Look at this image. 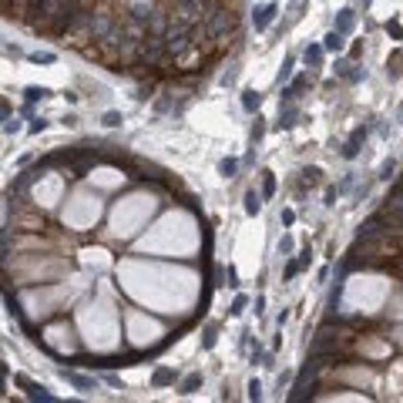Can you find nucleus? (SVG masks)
Instances as JSON below:
<instances>
[{
  "label": "nucleus",
  "mask_w": 403,
  "mask_h": 403,
  "mask_svg": "<svg viewBox=\"0 0 403 403\" xmlns=\"http://www.w3.org/2000/svg\"><path fill=\"white\" fill-rule=\"evenodd\" d=\"M390 235V215L387 212H376V215H370L366 222L360 225V239L363 242H380Z\"/></svg>",
  "instance_id": "f257e3e1"
},
{
  "label": "nucleus",
  "mask_w": 403,
  "mask_h": 403,
  "mask_svg": "<svg viewBox=\"0 0 403 403\" xmlns=\"http://www.w3.org/2000/svg\"><path fill=\"white\" fill-rule=\"evenodd\" d=\"M232 27H235V17L229 14L225 7H218L215 14H212L209 20H205V37H212V40H215V37H222V34H229Z\"/></svg>",
  "instance_id": "f03ea898"
},
{
  "label": "nucleus",
  "mask_w": 403,
  "mask_h": 403,
  "mask_svg": "<svg viewBox=\"0 0 403 403\" xmlns=\"http://www.w3.org/2000/svg\"><path fill=\"white\" fill-rule=\"evenodd\" d=\"M272 17H275V4H259V7L252 10V27H256V31H266V27L272 24Z\"/></svg>",
  "instance_id": "7ed1b4c3"
},
{
  "label": "nucleus",
  "mask_w": 403,
  "mask_h": 403,
  "mask_svg": "<svg viewBox=\"0 0 403 403\" xmlns=\"http://www.w3.org/2000/svg\"><path fill=\"white\" fill-rule=\"evenodd\" d=\"M363 141H366V128H363V124H356L353 135H349V141L343 145V158H356V155H360V148H363Z\"/></svg>",
  "instance_id": "20e7f679"
},
{
  "label": "nucleus",
  "mask_w": 403,
  "mask_h": 403,
  "mask_svg": "<svg viewBox=\"0 0 403 403\" xmlns=\"http://www.w3.org/2000/svg\"><path fill=\"white\" fill-rule=\"evenodd\" d=\"M17 387H24L31 400H44V403H54V396H51L47 390L40 387V383H31V380H27V376H17Z\"/></svg>",
  "instance_id": "39448f33"
},
{
  "label": "nucleus",
  "mask_w": 403,
  "mask_h": 403,
  "mask_svg": "<svg viewBox=\"0 0 403 403\" xmlns=\"http://www.w3.org/2000/svg\"><path fill=\"white\" fill-rule=\"evenodd\" d=\"M296 124H299V108L289 101V105L279 108V121H275V128H296Z\"/></svg>",
  "instance_id": "423d86ee"
},
{
  "label": "nucleus",
  "mask_w": 403,
  "mask_h": 403,
  "mask_svg": "<svg viewBox=\"0 0 403 403\" xmlns=\"http://www.w3.org/2000/svg\"><path fill=\"white\" fill-rule=\"evenodd\" d=\"M61 376H64L71 387H78V390H97V383L91 376H81V373H74V370H61Z\"/></svg>",
  "instance_id": "0eeeda50"
},
{
  "label": "nucleus",
  "mask_w": 403,
  "mask_h": 403,
  "mask_svg": "<svg viewBox=\"0 0 403 403\" xmlns=\"http://www.w3.org/2000/svg\"><path fill=\"white\" fill-rule=\"evenodd\" d=\"M171 383H175V370H171V366H158V370L152 373V387H155V390L171 387Z\"/></svg>",
  "instance_id": "6e6552de"
},
{
  "label": "nucleus",
  "mask_w": 403,
  "mask_h": 403,
  "mask_svg": "<svg viewBox=\"0 0 403 403\" xmlns=\"http://www.w3.org/2000/svg\"><path fill=\"white\" fill-rule=\"evenodd\" d=\"M353 27H356V14H353V7H343V10L336 14V31H339V34H349Z\"/></svg>",
  "instance_id": "1a4fd4ad"
},
{
  "label": "nucleus",
  "mask_w": 403,
  "mask_h": 403,
  "mask_svg": "<svg viewBox=\"0 0 403 403\" xmlns=\"http://www.w3.org/2000/svg\"><path fill=\"white\" fill-rule=\"evenodd\" d=\"M343 37H346V34H339L336 27H333V31L326 34V37H322V47H326V51H333V54H339V51L346 47V40H343Z\"/></svg>",
  "instance_id": "9d476101"
},
{
  "label": "nucleus",
  "mask_w": 403,
  "mask_h": 403,
  "mask_svg": "<svg viewBox=\"0 0 403 403\" xmlns=\"http://www.w3.org/2000/svg\"><path fill=\"white\" fill-rule=\"evenodd\" d=\"M259 105H262V94H259L256 88H249V91H242V108L249 114H256L259 111Z\"/></svg>",
  "instance_id": "9b49d317"
},
{
  "label": "nucleus",
  "mask_w": 403,
  "mask_h": 403,
  "mask_svg": "<svg viewBox=\"0 0 403 403\" xmlns=\"http://www.w3.org/2000/svg\"><path fill=\"white\" fill-rule=\"evenodd\" d=\"M259 209H262V192L249 188L245 192V215H259Z\"/></svg>",
  "instance_id": "f8f14e48"
},
{
  "label": "nucleus",
  "mask_w": 403,
  "mask_h": 403,
  "mask_svg": "<svg viewBox=\"0 0 403 403\" xmlns=\"http://www.w3.org/2000/svg\"><path fill=\"white\" fill-rule=\"evenodd\" d=\"M322 44H313V47H306L303 51V61H306V67H319V61H322Z\"/></svg>",
  "instance_id": "ddd939ff"
},
{
  "label": "nucleus",
  "mask_w": 403,
  "mask_h": 403,
  "mask_svg": "<svg viewBox=\"0 0 403 403\" xmlns=\"http://www.w3.org/2000/svg\"><path fill=\"white\" fill-rule=\"evenodd\" d=\"M218 175L222 178H235L239 175V158H222L218 161Z\"/></svg>",
  "instance_id": "4468645a"
},
{
  "label": "nucleus",
  "mask_w": 403,
  "mask_h": 403,
  "mask_svg": "<svg viewBox=\"0 0 403 403\" xmlns=\"http://www.w3.org/2000/svg\"><path fill=\"white\" fill-rule=\"evenodd\" d=\"M165 31H168V24H165V14L152 10V17H148V34H165Z\"/></svg>",
  "instance_id": "2eb2a0df"
},
{
  "label": "nucleus",
  "mask_w": 403,
  "mask_h": 403,
  "mask_svg": "<svg viewBox=\"0 0 403 403\" xmlns=\"http://www.w3.org/2000/svg\"><path fill=\"white\" fill-rule=\"evenodd\" d=\"M198 387H202V373H188V376L182 380V387H178V393H195Z\"/></svg>",
  "instance_id": "dca6fc26"
},
{
  "label": "nucleus",
  "mask_w": 403,
  "mask_h": 403,
  "mask_svg": "<svg viewBox=\"0 0 403 403\" xmlns=\"http://www.w3.org/2000/svg\"><path fill=\"white\" fill-rule=\"evenodd\" d=\"M272 195H275V175L262 171V198H272Z\"/></svg>",
  "instance_id": "f3484780"
},
{
  "label": "nucleus",
  "mask_w": 403,
  "mask_h": 403,
  "mask_svg": "<svg viewBox=\"0 0 403 403\" xmlns=\"http://www.w3.org/2000/svg\"><path fill=\"white\" fill-rule=\"evenodd\" d=\"M299 175H303V185L313 188V185H319V175H322V171H319V168H303Z\"/></svg>",
  "instance_id": "a211bd4d"
},
{
  "label": "nucleus",
  "mask_w": 403,
  "mask_h": 403,
  "mask_svg": "<svg viewBox=\"0 0 403 403\" xmlns=\"http://www.w3.org/2000/svg\"><path fill=\"white\" fill-rule=\"evenodd\" d=\"M51 91L47 88H27L24 91V97H27V105H34V101H40V97H47Z\"/></svg>",
  "instance_id": "6ab92c4d"
},
{
  "label": "nucleus",
  "mask_w": 403,
  "mask_h": 403,
  "mask_svg": "<svg viewBox=\"0 0 403 403\" xmlns=\"http://www.w3.org/2000/svg\"><path fill=\"white\" fill-rule=\"evenodd\" d=\"M343 81H349V84H360V81H363V67L349 64V67H346V74H343Z\"/></svg>",
  "instance_id": "aec40b11"
},
{
  "label": "nucleus",
  "mask_w": 403,
  "mask_h": 403,
  "mask_svg": "<svg viewBox=\"0 0 403 403\" xmlns=\"http://www.w3.org/2000/svg\"><path fill=\"white\" fill-rule=\"evenodd\" d=\"M31 61H34V64H54L57 54H51V51H37V54H31Z\"/></svg>",
  "instance_id": "412c9836"
},
{
  "label": "nucleus",
  "mask_w": 403,
  "mask_h": 403,
  "mask_svg": "<svg viewBox=\"0 0 403 403\" xmlns=\"http://www.w3.org/2000/svg\"><path fill=\"white\" fill-rule=\"evenodd\" d=\"M292 67H296V57H286V61H282V67H279V84H282V81H289Z\"/></svg>",
  "instance_id": "4be33fe9"
},
{
  "label": "nucleus",
  "mask_w": 403,
  "mask_h": 403,
  "mask_svg": "<svg viewBox=\"0 0 403 403\" xmlns=\"http://www.w3.org/2000/svg\"><path fill=\"white\" fill-rule=\"evenodd\" d=\"M299 269H303V262H299V259H289V262H286V272H282V279H292Z\"/></svg>",
  "instance_id": "5701e85b"
},
{
  "label": "nucleus",
  "mask_w": 403,
  "mask_h": 403,
  "mask_svg": "<svg viewBox=\"0 0 403 403\" xmlns=\"http://www.w3.org/2000/svg\"><path fill=\"white\" fill-rule=\"evenodd\" d=\"M262 135H266V124H262V118H256V124H252V135H249V138H252V145H256Z\"/></svg>",
  "instance_id": "b1692460"
},
{
  "label": "nucleus",
  "mask_w": 403,
  "mask_h": 403,
  "mask_svg": "<svg viewBox=\"0 0 403 403\" xmlns=\"http://www.w3.org/2000/svg\"><path fill=\"white\" fill-rule=\"evenodd\" d=\"M393 171H396V161H383V168H380V178H383V182H390V178H393Z\"/></svg>",
  "instance_id": "393cba45"
},
{
  "label": "nucleus",
  "mask_w": 403,
  "mask_h": 403,
  "mask_svg": "<svg viewBox=\"0 0 403 403\" xmlns=\"http://www.w3.org/2000/svg\"><path fill=\"white\" fill-rule=\"evenodd\" d=\"M245 303H249L245 296H235V303H232V309H229V313H232V316H242V313H245Z\"/></svg>",
  "instance_id": "a878e982"
},
{
  "label": "nucleus",
  "mask_w": 403,
  "mask_h": 403,
  "mask_svg": "<svg viewBox=\"0 0 403 403\" xmlns=\"http://www.w3.org/2000/svg\"><path fill=\"white\" fill-rule=\"evenodd\" d=\"M249 400H262V383L259 380H249Z\"/></svg>",
  "instance_id": "bb28decb"
},
{
  "label": "nucleus",
  "mask_w": 403,
  "mask_h": 403,
  "mask_svg": "<svg viewBox=\"0 0 403 403\" xmlns=\"http://www.w3.org/2000/svg\"><path fill=\"white\" fill-rule=\"evenodd\" d=\"M14 131H20V124H17V118H4V135H14Z\"/></svg>",
  "instance_id": "cd10ccee"
},
{
  "label": "nucleus",
  "mask_w": 403,
  "mask_h": 403,
  "mask_svg": "<svg viewBox=\"0 0 403 403\" xmlns=\"http://www.w3.org/2000/svg\"><path fill=\"white\" fill-rule=\"evenodd\" d=\"M202 343H205V349L215 346V326H205V339H202Z\"/></svg>",
  "instance_id": "c85d7f7f"
},
{
  "label": "nucleus",
  "mask_w": 403,
  "mask_h": 403,
  "mask_svg": "<svg viewBox=\"0 0 403 403\" xmlns=\"http://www.w3.org/2000/svg\"><path fill=\"white\" fill-rule=\"evenodd\" d=\"M105 124H108V128H118V124H121V114L118 111H108L105 114Z\"/></svg>",
  "instance_id": "c756f323"
},
{
  "label": "nucleus",
  "mask_w": 403,
  "mask_h": 403,
  "mask_svg": "<svg viewBox=\"0 0 403 403\" xmlns=\"http://www.w3.org/2000/svg\"><path fill=\"white\" fill-rule=\"evenodd\" d=\"M44 128H47V121H44V118H34L31 121V135H40Z\"/></svg>",
  "instance_id": "7c9ffc66"
},
{
  "label": "nucleus",
  "mask_w": 403,
  "mask_h": 403,
  "mask_svg": "<svg viewBox=\"0 0 403 403\" xmlns=\"http://www.w3.org/2000/svg\"><path fill=\"white\" fill-rule=\"evenodd\" d=\"M387 34H390L393 40H403V27H400V24H387Z\"/></svg>",
  "instance_id": "2f4dec72"
},
{
  "label": "nucleus",
  "mask_w": 403,
  "mask_h": 403,
  "mask_svg": "<svg viewBox=\"0 0 403 403\" xmlns=\"http://www.w3.org/2000/svg\"><path fill=\"white\" fill-rule=\"evenodd\" d=\"M309 88V78H296V81H292V91H296V94H299V91H306Z\"/></svg>",
  "instance_id": "473e14b6"
},
{
  "label": "nucleus",
  "mask_w": 403,
  "mask_h": 403,
  "mask_svg": "<svg viewBox=\"0 0 403 403\" xmlns=\"http://www.w3.org/2000/svg\"><path fill=\"white\" fill-rule=\"evenodd\" d=\"M235 74H239V71H235V67H229V71L222 74V84H225V88H229V84H235Z\"/></svg>",
  "instance_id": "72a5a7b5"
},
{
  "label": "nucleus",
  "mask_w": 403,
  "mask_h": 403,
  "mask_svg": "<svg viewBox=\"0 0 403 403\" xmlns=\"http://www.w3.org/2000/svg\"><path fill=\"white\" fill-rule=\"evenodd\" d=\"M279 252H292V239H289V235H282V239H279Z\"/></svg>",
  "instance_id": "f704fd0d"
},
{
  "label": "nucleus",
  "mask_w": 403,
  "mask_h": 403,
  "mask_svg": "<svg viewBox=\"0 0 403 403\" xmlns=\"http://www.w3.org/2000/svg\"><path fill=\"white\" fill-rule=\"evenodd\" d=\"M292 222H296V212L286 209V212H282V225H292Z\"/></svg>",
  "instance_id": "c9c22d12"
},
{
  "label": "nucleus",
  "mask_w": 403,
  "mask_h": 403,
  "mask_svg": "<svg viewBox=\"0 0 403 403\" xmlns=\"http://www.w3.org/2000/svg\"><path fill=\"white\" fill-rule=\"evenodd\" d=\"M336 195H339V188H326V205H336Z\"/></svg>",
  "instance_id": "e433bc0d"
},
{
  "label": "nucleus",
  "mask_w": 403,
  "mask_h": 403,
  "mask_svg": "<svg viewBox=\"0 0 403 403\" xmlns=\"http://www.w3.org/2000/svg\"><path fill=\"white\" fill-rule=\"evenodd\" d=\"M349 188H353V175H346L343 182H339V192H349Z\"/></svg>",
  "instance_id": "4c0bfd02"
},
{
  "label": "nucleus",
  "mask_w": 403,
  "mask_h": 403,
  "mask_svg": "<svg viewBox=\"0 0 403 403\" xmlns=\"http://www.w3.org/2000/svg\"><path fill=\"white\" fill-rule=\"evenodd\" d=\"M105 383H108V387H121V380L114 376V373H105Z\"/></svg>",
  "instance_id": "58836bf2"
}]
</instances>
